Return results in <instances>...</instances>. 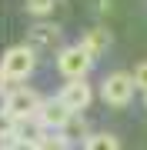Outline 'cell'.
<instances>
[{
  "label": "cell",
  "instance_id": "6da1fadb",
  "mask_svg": "<svg viewBox=\"0 0 147 150\" xmlns=\"http://www.w3.org/2000/svg\"><path fill=\"white\" fill-rule=\"evenodd\" d=\"M40 107H44V97L37 90H4V123H17V120H27V117H37Z\"/></svg>",
  "mask_w": 147,
  "mask_h": 150
},
{
  "label": "cell",
  "instance_id": "7a4b0ae2",
  "mask_svg": "<svg viewBox=\"0 0 147 150\" xmlns=\"http://www.w3.org/2000/svg\"><path fill=\"white\" fill-rule=\"evenodd\" d=\"M90 67H94V57L84 43H70V47H64L57 54V70L67 80H87Z\"/></svg>",
  "mask_w": 147,
  "mask_h": 150
},
{
  "label": "cell",
  "instance_id": "3957f363",
  "mask_svg": "<svg viewBox=\"0 0 147 150\" xmlns=\"http://www.w3.org/2000/svg\"><path fill=\"white\" fill-rule=\"evenodd\" d=\"M33 67H37V57H33V50L27 47V43H17V47H10L4 54V64H0V74H4V80H27V77L33 74Z\"/></svg>",
  "mask_w": 147,
  "mask_h": 150
},
{
  "label": "cell",
  "instance_id": "277c9868",
  "mask_svg": "<svg viewBox=\"0 0 147 150\" xmlns=\"http://www.w3.org/2000/svg\"><path fill=\"white\" fill-rule=\"evenodd\" d=\"M134 90H137V83H134V74H124V70H117V74H110L107 80L100 83V97H104V103L107 107H127V103L134 100Z\"/></svg>",
  "mask_w": 147,
  "mask_h": 150
},
{
  "label": "cell",
  "instance_id": "5b68a950",
  "mask_svg": "<svg viewBox=\"0 0 147 150\" xmlns=\"http://www.w3.org/2000/svg\"><path fill=\"white\" fill-rule=\"evenodd\" d=\"M74 117V110L67 107L60 97H54V100H44V107H40V113H37V120L44 123L47 130H54V134H60V130L67 127V120Z\"/></svg>",
  "mask_w": 147,
  "mask_h": 150
},
{
  "label": "cell",
  "instance_id": "8992f818",
  "mask_svg": "<svg viewBox=\"0 0 147 150\" xmlns=\"http://www.w3.org/2000/svg\"><path fill=\"white\" fill-rule=\"evenodd\" d=\"M57 97H60V100H64L74 113H80V110H87V103H90L94 90H90V83H87V80H67V83H64V90H60Z\"/></svg>",
  "mask_w": 147,
  "mask_h": 150
},
{
  "label": "cell",
  "instance_id": "52a82bcc",
  "mask_svg": "<svg viewBox=\"0 0 147 150\" xmlns=\"http://www.w3.org/2000/svg\"><path fill=\"white\" fill-rule=\"evenodd\" d=\"M13 130H17V137H20V144H37V147H40V140L47 137V127H44L37 117L17 120V123H13Z\"/></svg>",
  "mask_w": 147,
  "mask_h": 150
},
{
  "label": "cell",
  "instance_id": "ba28073f",
  "mask_svg": "<svg viewBox=\"0 0 147 150\" xmlns=\"http://www.w3.org/2000/svg\"><path fill=\"white\" fill-rule=\"evenodd\" d=\"M80 43L90 50V57L97 60V57L104 54V50H107V43H110V33H107V30H100V27H94V30H87V33H84V40H80Z\"/></svg>",
  "mask_w": 147,
  "mask_h": 150
},
{
  "label": "cell",
  "instance_id": "9c48e42d",
  "mask_svg": "<svg viewBox=\"0 0 147 150\" xmlns=\"http://www.w3.org/2000/svg\"><path fill=\"white\" fill-rule=\"evenodd\" d=\"M84 150H120V140L114 134H90L84 140Z\"/></svg>",
  "mask_w": 147,
  "mask_h": 150
},
{
  "label": "cell",
  "instance_id": "30bf717a",
  "mask_svg": "<svg viewBox=\"0 0 147 150\" xmlns=\"http://www.w3.org/2000/svg\"><path fill=\"white\" fill-rule=\"evenodd\" d=\"M60 134H64L67 140H77V137H84V140H87V137H90V130H87V120H84L80 113H74V117L67 120V127L60 130Z\"/></svg>",
  "mask_w": 147,
  "mask_h": 150
},
{
  "label": "cell",
  "instance_id": "8fae6325",
  "mask_svg": "<svg viewBox=\"0 0 147 150\" xmlns=\"http://www.w3.org/2000/svg\"><path fill=\"white\" fill-rule=\"evenodd\" d=\"M30 37L37 40V43H54L60 37V27H57V23H33V27H30Z\"/></svg>",
  "mask_w": 147,
  "mask_h": 150
},
{
  "label": "cell",
  "instance_id": "7c38bea8",
  "mask_svg": "<svg viewBox=\"0 0 147 150\" xmlns=\"http://www.w3.org/2000/svg\"><path fill=\"white\" fill-rule=\"evenodd\" d=\"M57 4H60V0H27V13H33V17H50Z\"/></svg>",
  "mask_w": 147,
  "mask_h": 150
},
{
  "label": "cell",
  "instance_id": "4fadbf2b",
  "mask_svg": "<svg viewBox=\"0 0 147 150\" xmlns=\"http://www.w3.org/2000/svg\"><path fill=\"white\" fill-rule=\"evenodd\" d=\"M20 147V137H17L13 123H4V134H0V150H17Z\"/></svg>",
  "mask_w": 147,
  "mask_h": 150
},
{
  "label": "cell",
  "instance_id": "5bb4252c",
  "mask_svg": "<svg viewBox=\"0 0 147 150\" xmlns=\"http://www.w3.org/2000/svg\"><path fill=\"white\" fill-rule=\"evenodd\" d=\"M67 144H70V140H67L64 134H47L44 140H40V150H67Z\"/></svg>",
  "mask_w": 147,
  "mask_h": 150
},
{
  "label": "cell",
  "instance_id": "9a60e30c",
  "mask_svg": "<svg viewBox=\"0 0 147 150\" xmlns=\"http://www.w3.org/2000/svg\"><path fill=\"white\" fill-rule=\"evenodd\" d=\"M134 83H137V90L147 93V60H144V64H137V70H134Z\"/></svg>",
  "mask_w": 147,
  "mask_h": 150
},
{
  "label": "cell",
  "instance_id": "2e32d148",
  "mask_svg": "<svg viewBox=\"0 0 147 150\" xmlns=\"http://www.w3.org/2000/svg\"><path fill=\"white\" fill-rule=\"evenodd\" d=\"M17 150H40V147H37V144H20Z\"/></svg>",
  "mask_w": 147,
  "mask_h": 150
},
{
  "label": "cell",
  "instance_id": "e0dca14e",
  "mask_svg": "<svg viewBox=\"0 0 147 150\" xmlns=\"http://www.w3.org/2000/svg\"><path fill=\"white\" fill-rule=\"evenodd\" d=\"M144 103H147V93H144Z\"/></svg>",
  "mask_w": 147,
  "mask_h": 150
}]
</instances>
